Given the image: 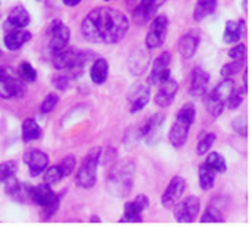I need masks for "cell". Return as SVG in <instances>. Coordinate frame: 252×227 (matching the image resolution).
<instances>
[{
  "mask_svg": "<svg viewBox=\"0 0 252 227\" xmlns=\"http://www.w3.org/2000/svg\"><path fill=\"white\" fill-rule=\"evenodd\" d=\"M128 28V18L121 10L100 6L89 12L83 19L81 35L90 43L115 44L124 38Z\"/></svg>",
  "mask_w": 252,
  "mask_h": 227,
  "instance_id": "6da1fadb",
  "label": "cell"
},
{
  "mask_svg": "<svg viewBox=\"0 0 252 227\" xmlns=\"http://www.w3.org/2000/svg\"><path fill=\"white\" fill-rule=\"evenodd\" d=\"M134 185V165L130 161H120L114 164L108 173L105 186L109 195L115 198L127 196Z\"/></svg>",
  "mask_w": 252,
  "mask_h": 227,
  "instance_id": "7a4b0ae2",
  "label": "cell"
},
{
  "mask_svg": "<svg viewBox=\"0 0 252 227\" xmlns=\"http://www.w3.org/2000/svg\"><path fill=\"white\" fill-rule=\"evenodd\" d=\"M96 53L90 50H81L77 47L66 46L53 55V66L59 71H71V72H81L84 66L92 61L96 59Z\"/></svg>",
  "mask_w": 252,
  "mask_h": 227,
  "instance_id": "3957f363",
  "label": "cell"
},
{
  "mask_svg": "<svg viewBox=\"0 0 252 227\" xmlns=\"http://www.w3.org/2000/svg\"><path fill=\"white\" fill-rule=\"evenodd\" d=\"M196 118V108L193 103H186L179 111L176 121L168 133V140L174 148H183L186 145L189 130Z\"/></svg>",
  "mask_w": 252,
  "mask_h": 227,
  "instance_id": "277c9868",
  "label": "cell"
},
{
  "mask_svg": "<svg viewBox=\"0 0 252 227\" xmlns=\"http://www.w3.org/2000/svg\"><path fill=\"white\" fill-rule=\"evenodd\" d=\"M102 158V148H93L84 157L81 167L77 171L75 183L83 189H92L97 180V165Z\"/></svg>",
  "mask_w": 252,
  "mask_h": 227,
  "instance_id": "5b68a950",
  "label": "cell"
},
{
  "mask_svg": "<svg viewBox=\"0 0 252 227\" xmlns=\"http://www.w3.org/2000/svg\"><path fill=\"white\" fill-rule=\"evenodd\" d=\"M235 89H236L235 87V81L232 78H224L207 96L205 106H207V111L214 118H217V117H220L223 114V111L226 108V103H227V99H229V96L232 95V92Z\"/></svg>",
  "mask_w": 252,
  "mask_h": 227,
  "instance_id": "8992f818",
  "label": "cell"
},
{
  "mask_svg": "<svg viewBox=\"0 0 252 227\" xmlns=\"http://www.w3.org/2000/svg\"><path fill=\"white\" fill-rule=\"evenodd\" d=\"M69 28L61 21V19H55L49 24L47 30H46V40H44V49L46 52L53 56L56 55L59 50H62L63 47L68 46L69 43Z\"/></svg>",
  "mask_w": 252,
  "mask_h": 227,
  "instance_id": "52a82bcc",
  "label": "cell"
},
{
  "mask_svg": "<svg viewBox=\"0 0 252 227\" xmlns=\"http://www.w3.org/2000/svg\"><path fill=\"white\" fill-rule=\"evenodd\" d=\"M27 92L25 81L12 75L6 68L0 66V99H21Z\"/></svg>",
  "mask_w": 252,
  "mask_h": 227,
  "instance_id": "ba28073f",
  "label": "cell"
},
{
  "mask_svg": "<svg viewBox=\"0 0 252 227\" xmlns=\"http://www.w3.org/2000/svg\"><path fill=\"white\" fill-rule=\"evenodd\" d=\"M168 27H170V21L165 15H155L146 35V47L151 50L161 47L167 38Z\"/></svg>",
  "mask_w": 252,
  "mask_h": 227,
  "instance_id": "9c48e42d",
  "label": "cell"
},
{
  "mask_svg": "<svg viewBox=\"0 0 252 227\" xmlns=\"http://www.w3.org/2000/svg\"><path fill=\"white\" fill-rule=\"evenodd\" d=\"M174 219L179 223H193L201 211V201L198 196L192 195L180 199L174 207Z\"/></svg>",
  "mask_w": 252,
  "mask_h": 227,
  "instance_id": "30bf717a",
  "label": "cell"
},
{
  "mask_svg": "<svg viewBox=\"0 0 252 227\" xmlns=\"http://www.w3.org/2000/svg\"><path fill=\"white\" fill-rule=\"evenodd\" d=\"M171 55L170 52H162L154 62L151 74L148 77V84L149 86H158L171 75Z\"/></svg>",
  "mask_w": 252,
  "mask_h": 227,
  "instance_id": "8fae6325",
  "label": "cell"
},
{
  "mask_svg": "<svg viewBox=\"0 0 252 227\" xmlns=\"http://www.w3.org/2000/svg\"><path fill=\"white\" fill-rule=\"evenodd\" d=\"M167 0H134V7H133V19L136 24L143 25L149 19H152L159 7L165 3Z\"/></svg>",
  "mask_w": 252,
  "mask_h": 227,
  "instance_id": "7c38bea8",
  "label": "cell"
},
{
  "mask_svg": "<svg viewBox=\"0 0 252 227\" xmlns=\"http://www.w3.org/2000/svg\"><path fill=\"white\" fill-rule=\"evenodd\" d=\"M185 189H186V180L182 176H174L170 180L165 192L162 194V198H161L162 207L167 208V210L173 208L182 199V196L185 194Z\"/></svg>",
  "mask_w": 252,
  "mask_h": 227,
  "instance_id": "4fadbf2b",
  "label": "cell"
},
{
  "mask_svg": "<svg viewBox=\"0 0 252 227\" xmlns=\"http://www.w3.org/2000/svg\"><path fill=\"white\" fill-rule=\"evenodd\" d=\"M128 111L131 114H136L139 111H142L151 99V87L149 84H134L130 92H128Z\"/></svg>",
  "mask_w": 252,
  "mask_h": 227,
  "instance_id": "5bb4252c",
  "label": "cell"
},
{
  "mask_svg": "<svg viewBox=\"0 0 252 227\" xmlns=\"http://www.w3.org/2000/svg\"><path fill=\"white\" fill-rule=\"evenodd\" d=\"M149 198L146 195H139L134 198V201H130L124 205V217L120 220V223H142L143 219L140 214L148 208Z\"/></svg>",
  "mask_w": 252,
  "mask_h": 227,
  "instance_id": "9a60e30c",
  "label": "cell"
},
{
  "mask_svg": "<svg viewBox=\"0 0 252 227\" xmlns=\"http://www.w3.org/2000/svg\"><path fill=\"white\" fill-rule=\"evenodd\" d=\"M158 90L155 93V105L159 106V108H167L170 106L173 102H174V97H176V93L179 90V84L176 80H173L171 77L167 78L165 81H162L161 84L157 86Z\"/></svg>",
  "mask_w": 252,
  "mask_h": 227,
  "instance_id": "2e32d148",
  "label": "cell"
},
{
  "mask_svg": "<svg viewBox=\"0 0 252 227\" xmlns=\"http://www.w3.org/2000/svg\"><path fill=\"white\" fill-rule=\"evenodd\" d=\"M24 162L28 165L30 174L35 177L40 176L49 165V157L46 152L40 149H30L28 152L24 154Z\"/></svg>",
  "mask_w": 252,
  "mask_h": 227,
  "instance_id": "e0dca14e",
  "label": "cell"
},
{
  "mask_svg": "<svg viewBox=\"0 0 252 227\" xmlns=\"http://www.w3.org/2000/svg\"><path fill=\"white\" fill-rule=\"evenodd\" d=\"M164 120H165V117L161 112L154 114L152 117H149L139 130L140 137L146 139V142L152 145L157 140V136H159V130L164 126Z\"/></svg>",
  "mask_w": 252,
  "mask_h": 227,
  "instance_id": "ac0fdd59",
  "label": "cell"
},
{
  "mask_svg": "<svg viewBox=\"0 0 252 227\" xmlns=\"http://www.w3.org/2000/svg\"><path fill=\"white\" fill-rule=\"evenodd\" d=\"M31 32L27 31L25 28H9V30H4V46L7 50H18L21 49L27 41L31 40Z\"/></svg>",
  "mask_w": 252,
  "mask_h": 227,
  "instance_id": "d6986e66",
  "label": "cell"
},
{
  "mask_svg": "<svg viewBox=\"0 0 252 227\" xmlns=\"http://www.w3.org/2000/svg\"><path fill=\"white\" fill-rule=\"evenodd\" d=\"M201 43V32L198 30H190L188 31L179 41V53L185 59H190L195 56L198 47Z\"/></svg>",
  "mask_w": 252,
  "mask_h": 227,
  "instance_id": "ffe728a7",
  "label": "cell"
},
{
  "mask_svg": "<svg viewBox=\"0 0 252 227\" xmlns=\"http://www.w3.org/2000/svg\"><path fill=\"white\" fill-rule=\"evenodd\" d=\"M210 83V74L202 69L201 66L195 68L192 71V77H190V86H189V95L193 97H199L207 92Z\"/></svg>",
  "mask_w": 252,
  "mask_h": 227,
  "instance_id": "44dd1931",
  "label": "cell"
},
{
  "mask_svg": "<svg viewBox=\"0 0 252 227\" xmlns=\"http://www.w3.org/2000/svg\"><path fill=\"white\" fill-rule=\"evenodd\" d=\"M58 196V194H55L52 191V186L49 185H38V186H31L30 189V201L41 208H44L46 205H49L52 201H55V198Z\"/></svg>",
  "mask_w": 252,
  "mask_h": 227,
  "instance_id": "7402d4cb",
  "label": "cell"
},
{
  "mask_svg": "<svg viewBox=\"0 0 252 227\" xmlns=\"http://www.w3.org/2000/svg\"><path fill=\"white\" fill-rule=\"evenodd\" d=\"M30 24V13L28 10L21 6L16 4L15 7L10 9L7 19L4 22V28L3 30H9V28H25Z\"/></svg>",
  "mask_w": 252,
  "mask_h": 227,
  "instance_id": "603a6c76",
  "label": "cell"
},
{
  "mask_svg": "<svg viewBox=\"0 0 252 227\" xmlns=\"http://www.w3.org/2000/svg\"><path fill=\"white\" fill-rule=\"evenodd\" d=\"M247 32V24L244 19H233L227 21L224 28V43H238Z\"/></svg>",
  "mask_w": 252,
  "mask_h": 227,
  "instance_id": "cb8c5ba5",
  "label": "cell"
},
{
  "mask_svg": "<svg viewBox=\"0 0 252 227\" xmlns=\"http://www.w3.org/2000/svg\"><path fill=\"white\" fill-rule=\"evenodd\" d=\"M109 64L105 58H96L90 68V78L94 84H102L108 78Z\"/></svg>",
  "mask_w": 252,
  "mask_h": 227,
  "instance_id": "d4e9b609",
  "label": "cell"
},
{
  "mask_svg": "<svg viewBox=\"0 0 252 227\" xmlns=\"http://www.w3.org/2000/svg\"><path fill=\"white\" fill-rule=\"evenodd\" d=\"M217 3H219V0H198L195 12H193L195 21H202L207 16L213 15L217 9Z\"/></svg>",
  "mask_w": 252,
  "mask_h": 227,
  "instance_id": "484cf974",
  "label": "cell"
},
{
  "mask_svg": "<svg viewBox=\"0 0 252 227\" xmlns=\"http://www.w3.org/2000/svg\"><path fill=\"white\" fill-rule=\"evenodd\" d=\"M40 136H41V127L32 118H28L22 123V140L25 143L37 140L40 139Z\"/></svg>",
  "mask_w": 252,
  "mask_h": 227,
  "instance_id": "4316f807",
  "label": "cell"
},
{
  "mask_svg": "<svg viewBox=\"0 0 252 227\" xmlns=\"http://www.w3.org/2000/svg\"><path fill=\"white\" fill-rule=\"evenodd\" d=\"M216 171L213 168H210L205 164H201L199 167V186L202 191H210L214 183H216Z\"/></svg>",
  "mask_w": 252,
  "mask_h": 227,
  "instance_id": "83f0119b",
  "label": "cell"
},
{
  "mask_svg": "<svg viewBox=\"0 0 252 227\" xmlns=\"http://www.w3.org/2000/svg\"><path fill=\"white\" fill-rule=\"evenodd\" d=\"M245 66H247V58L245 59H233V62H229L221 68L220 74L223 75V78H232L233 75H236L242 69H245Z\"/></svg>",
  "mask_w": 252,
  "mask_h": 227,
  "instance_id": "f1b7e54d",
  "label": "cell"
},
{
  "mask_svg": "<svg viewBox=\"0 0 252 227\" xmlns=\"http://www.w3.org/2000/svg\"><path fill=\"white\" fill-rule=\"evenodd\" d=\"M204 164L208 165L210 168H213L216 173H224V171L227 170L226 160H224L220 154H217V152H211V154L207 157V160H205Z\"/></svg>",
  "mask_w": 252,
  "mask_h": 227,
  "instance_id": "f546056e",
  "label": "cell"
},
{
  "mask_svg": "<svg viewBox=\"0 0 252 227\" xmlns=\"http://www.w3.org/2000/svg\"><path fill=\"white\" fill-rule=\"evenodd\" d=\"M226 219L223 216V213L216 208V207H208L204 213V216L201 217V223H224Z\"/></svg>",
  "mask_w": 252,
  "mask_h": 227,
  "instance_id": "4dcf8cb0",
  "label": "cell"
},
{
  "mask_svg": "<svg viewBox=\"0 0 252 227\" xmlns=\"http://www.w3.org/2000/svg\"><path fill=\"white\" fill-rule=\"evenodd\" d=\"M18 74H19L18 77L22 78L25 83H32L37 78V71L30 62H22L18 68Z\"/></svg>",
  "mask_w": 252,
  "mask_h": 227,
  "instance_id": "1f68e13d",
  "label": "cell"
},
{
  "mask_svg": "<svg viewBox=\"0 0 252 227\" xmlns=\"http://www.w3.org/2000/svg\"><path fill=\"white\" fill-rule=\"evenodd\" d=\"M43 173H44V183L49 185V186H55L56 183H59L63 179V176H62L61 170L58 168V165L46 167V170Z\"/></svg>",
  "mask_w": 252,
  "mask_h": 227,
  "instance_id": "d6a6232c",
  "label": "cell"
},
{
  "mask_svg": "<svg viewBox=\"0 0 252 227\" xmlns=\"http://www.w3.org/2000/svg\"><path fill=\"white\" fill-rule=\"evenodd\" d=\"M216 139H217V134L216 133H207L205 136H202V139L199 140L198 148H196L198 155H205L211 149V146L214 145Z\"/></svg>",
  "mask_w": 252,
  "mask_h": 227,
  "instance_id": "836d02e7",
  "label": "cell"
},
{
  "mask_svg": "<svg viewBox=\"0 0 252 227\" xmlns=\"http://www.w3.org/2000/svg\"><path fill=\"white\" fill-rule=\"evenodd\" d=\"M18 162L16 161H6L0 164V183H4L10 176L16 174Z\"/></svg>",
  "mask_w": 252,
  "mask_h": 227,
  "instance_id": "e575fe53",
  "label": "cell"
},
{
  "mask_svg": "<svg viewBox=\"0 0 252 227\" xmlns=\"http://www.w3.org/2000/svg\"><path fill=\"white\" fill-rule=\"evenodd\" d=\"M75 165H77V160H75V157H74V155H66V157L59 162L58 168L61 170L62 176H63V177H66V176H69V174L75 170Z\"/></svg>",
  "mask_w": 252,
  "mask_h": 227,
  "instance_id": "d590c367",
  "label": "cell"
},
{
  "mask_svg": "<svg viewBox=\"0 0 252 227\" xmlns=\"http://www.w3.org/2000/svg\"><path fill=\"white\" fill-rule=\"evenodd\" d=\"M58 102H59V96L56 93H49L40 105V112L41 114H50L56 108Z\"/></svg>",
  "mask_w": 252,
  "mask_h": 227,
  "instance_id": "8d00e7d4",
  "label": "cell"
},
{
  "mask_svg": "<svg viewBox=\"0 0 252 227\" xmlns=\"http://www.w3.org/2000/svg\"><path fill=\"white\" fill-rule=\"evenodd\" d=\"M244 95H245V92L242 90H233L232 92V95L229 96V99H227V103H226V106H229V109H238L241 105H242V102H244Z\"/></svg>",
  "mask_w": 252,
  "mask_h": 227,
  "instance_id": "74e56055",
  "label": "cell"
},
{
  "mask_svg": "<svg viewBox=\"0 0 252 227\" xmlns=\"http://www.w3.org/2000/svg\"><path fill=\"white\" fill-rule=\"evenodd\" d=\"M62 195H63V191H62V194H59V195L55 198V201H52L49 205H46V207L43 208V214H44V219H46V220H49L50 217H53V216H55V213L58 211Z\"/></svg>",
  "mask_w": 252,
  "mask_h": 227,
  "instance_id": "f35d334b",
  "label": "cell"
},
{
  "mask_svg": "<svg viewBox=\"0 0 252 227\" xmlns=\"http://www.w3.org/2000/svg\"><path fill=\"white\" fill-rule=\"evenodd\" d=\"M227 56L230 59H245L247 58V46L244 43H238L227 52Z\"/></svg>",
  "mask_w": 252,
  "mask_h": 227,
  "instance_id": "ab89813d",
  "label": "cell"
},
{
  "mask_svg": "<svg viewBox=\"0 0 252 227\" xmlns=\"http://www.w3.org/2000/svg\"><path fill=\"white\" fill-rule=\"evenodd\" d=\"M233 130L238 133V134H242V136H248V121H247V117H238L235 121H233Z\"/></svg>",
  "mask_w": 252,
  "mask_h": 227,
  "instance_id": "60d3db41",
  "label": "cell"
},
{
  "mask_svg": "<svg viewBox=\"0 0 252 227\" xmlns=\"http://www.w3.org/2000/svg\"><path fill=\"white\" fill-rule=\"evenodd\" d=\"M55 84H56V87H58V89L63 90V89H66L68 78H66V77H63V75H61L59 78H55Z\"/></svg>",
  "mask_w": 252,
  "mask_h": 227,
  "instance_id": "b9f144b4",
  "label": "cell"
},
{
  "mask_svg": "<svg viewBox=\"0 0 252 227\" xmlns=\"http://www.w3.org/2000/svg\"><path fill=\"white\" fill-rule=\"evenodd\" d=\"M242 78H244V89H242V90L247 93V92H248V69H245V71H244Z\"/></svg>",
  "mask_w": 252,
  "mask_h": 227,
  "instance_id": "7bdbcfd3",
  "label": "cell"
},
{
  "mask_svg": "<svg viewBox=\"0 0 252 227\" xmlns=\"http://www.w3.org/2000/svg\"><path fill=\"white\" fill-rule=\"evenodd\" d=\"M62 1H63V4H65V6L72 7V6H77L81 0H62Z\"/></svg>",
  "mask_w": 252,
  "mask_h": 227,
  "instance_id": "ee69618b",
  "label": "cell"
},
{
  "mask_svg": "<svg viewBox=\"0 0 252 227\" xmlns=\"http://www.w3.org/2000/svg\"><path fill=\"white\" fill-rule=\"evenodd\" d=\"M92 222H100V220L97 217H92Z\"/></svg>",
  "mask_w": 252,
  "mask_h": 227,
  "instance_id": "f6af8a7d",
  "label": "cell"
},
{
  "mask_svg": "<svg viewBox=\"0 0 252 227\" xmlns=\"http://www.w3.org/2000/svg\"><path fill=\"white\" fill-rule=\"evenodd\" d=\"M105 1H112V0H105Z\"/></svg>",
  "mask_w": 252,
  "mask_h": 227,
  "instance_id": "bcb514c9",
  "label": "cell"
}]
</instances>
